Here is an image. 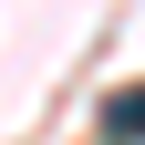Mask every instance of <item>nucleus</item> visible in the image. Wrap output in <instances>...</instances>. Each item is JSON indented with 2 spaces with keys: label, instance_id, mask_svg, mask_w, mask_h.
<instances>
[{
  "label": "nucleus",
  "instance_id": "f257e3e1",
  "mask_svg": "<svg viewBox=\"0 0 145 145\" xmlns=\"http://www.w3.org/2000/svg\"><path fill=\"white\" fill-rule=\"evenodd\" d=\"M114 135H145V93H124V104H114Z\"/></svg>",
  "mask_w": 145,
  "mask_h": 145
}]
</instances>
